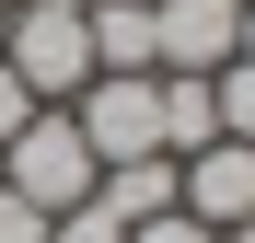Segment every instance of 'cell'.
Wrapping results in <instances>:
<instances>
[{
    "instance_id": "cell-14",
    "label": "cell",
    "mask_w": 255,
    "mask_h": 243,
    "mask_svg": "<svg viewBox=\"0 0 255 243\" xmlns=\"http://www.w3.org/2000/svg\"><path fill=\"white\" fill-rule=\"evenodd\" d=\"M232 58H255V0H244V47H232Z\"/></svg>"
},
{
    "instance_id": "cell-15",
    "label": "cell",
    "mask_w": 255,
    "mask_h": 243,
    "mask_svg": "<svg viewBox=\"0 0 255 243\" xmlns=\"http://www.w3.org/2000/svg\"><path fill=\"white\" fill-rule=\"evenodd\" d=\"M0 12H12V0H0Z\"/></svg>"
},
{
    "instance_id": "cell-11",
    "label": "cell",
    "mask_w": 255,
    "mask_h": 243,
    "mask_svg": "<svg viewBox=\"0 0 255 243\" xmlns=\"http://www.w3.org/2000/svg\"><path fill=\"white\" fill-rule=\"evenodd\" d=\"M128 243H221V232L186 220V209H162V220H128Z\"/></svg>"
},
{
    "instance_id": "cell-6",
    "label": "cell",
    "mask_w": 255,
    "mask_h": 243,
    "mask_svg": "<svg viewBox=\"0 0 255 243\" xmlns=\"http://www.w3.org/2000/svg\"><path fill=\"white\" fill-rule=\"evenodd\" d=\"M93 197H105L116 220H162V209H174V151H151V162H105Z\"/></svg>"
},
{
    "instance_id": "cell-12",
    "label": "cell",
    "mask_w": 255,
    "mask_h": 243,
    "mask_svg": "<svg viewBox=\"0 0 255 243\" xmlns=\"http://www.w3.org/2000/svg\"><path fill=\"white\" fill-rule=\"evenodd\" d=\"M0 243H47V209H35V197H12V185H0Z\"/></svg>"
},
{
    "instance_id": "cell-3",
    "label": "cell",
    "mask_w": 255,
    "mask_h": 243,
    "mask_svg": "<svg viewBox=\"0 0 255 243\" xmlns=\"http://www.w3.org/2000/svg\"><path fill=\"white\" fill-rule=\"evenodd\" d=\"M70 128L93 139V162H151L162 151V70H93L70 93Z\"/></svg>"
},
{
    "instance_id": "cell-4",
    "label": "cell",
    "mask_w": 255,
    "mask_h": 243,
    "mask_svg": "<svg viewBox=\"0 0 255 243\" xmlns=\"http://www.w3.org/2000/svg\"><path fill=\"white\" fill-rule=\"evenodd\" d=\"M232 47H244V0H151V70L209 81Z\"/></svg>"
},
{
    "instance_id": "cell-5",
    "label": "cell",
    "mask_w": 255,
    "mask_h": 243,
    "mask_svg": "<svg viewBox=\"0 0 255 243\" xmlns=\"http://www.w3.org/2000/svg\"><path fill=\"white\" fill-rule=\"evenodd\" d=\"M174 209L209 220V232L255 220V139H209V151H186V162H174Z\"/></svg>"
},
{
    "instance_id": "cell-7",
    "label": "cell",
    "mask_w": 255,
    "mask_h": 243,
    "mask_svg": "<svg viewBox=\"0 0 255 243\" xmlns=\"http://www.w3.org/2000/svg\"><path fill=\"white\" fill-rule=\"evenodd\" d=\"M221 139V104H209V81H186V70H162V151H209Z\"/></svg>"
},
{
    "instance_id": "cell-13",
    "label": "cell",
    "mask_w": 255,
    "mask_h": 243,
    "mask_svg": "<svg viewBox=\"0 0 255 243\" xmlns=\"http://www.w3.org/2000/svg\"><path fill=\"white\" fill-rule=\"evenodd\" d=\"M23 116H35V93H23V81H12V58H0V151L23 139Z\"/></svg>"
},
{
    "instance_id": "cell-8",
    "label": "cell",
    "mask_w": 255,
    "mask_h": 243,
    "mask_svg": "<svg viewBox=\"0 0 255 243\" xmlns=\"http://www.w3.org/2000/svg\"><path fill=\"white\" fill-rule=\"evenodd\" d=\"M93 70H151V0H93Z\"/></svg>"
},
{
    "instance_id": "cell-10",
    "label": "cell",
    "mask_w": 255,
    "mask_h": 243,
    "mask_svg": "<svg viewBox=\"0 0 255 243\" xmlns=\"http://www.w3.org/2000/svg\"><path fill=\"white\" fill-rule=\"evenodd\" d=\"M47 243H128V220L105 209V197H81V209H58V220H47Z\"/></svg>"
},
{
    "instance_id": "cell-16",
    "label": "cell",
    "mask_w": 255,
    "mask_h": 243,
    "mask_svg": "<svg viewBox=\"0 0 255 243\" xmlns=\"http://www.w3.org/2000/svg\"><path fill=\"white\" fill-rule=\"evenodd\" d=\"M0 23H12V12H0Z\"/></svg>"
},
{
    "instance_id": "cell-1",
    "label": "cell",
    "mask_w": 255,
    "mask_h": 243,
    "mask_svg": "<svg viewBox=\"0 0 255 243\" xmlns=\"http://www.w3.org/2000/svg\"><path fill=\"white\" fill-rule=\"evenodd\" d=\"M0 58H12V81L35 104H70L81 81H93V0H12Z\"/></svg>"
},
{
    "instance_id": "cell-2",
    "label": "cell",
    "mask_w": 255,
    "mask_h": 243,
    "mask_svg": "<svg viewBox=\"0 0 255 243\" xmlns=\"http://www.w3.org/2000/svg\"><path fill=\"white\" fill-rule=\"evenodd\" d=\"M93 174H105V162H93V139L70 128V104H35V116H23V139L0 151V185L35 197L47 220H58V209H81V197H93Z\"/></svg>"
},
{
    "instance_id": "cell-9",
    "label": "cell",
    "mask_w": 255,
    "mask_h": 243,
    "mask_svg": "<svg viewBox=\"0 0 255 243\" xmlns=\"http://www.w3.org/2000/svg\"><path fill=\"white\" fill-rule=\"evenodd\" d=\"M209 104H221V139H255V58H221V70H209Z\"/></svg>"
}]
</instances>
